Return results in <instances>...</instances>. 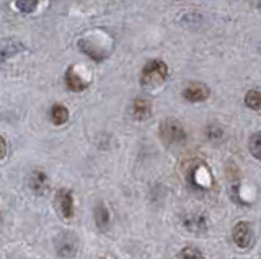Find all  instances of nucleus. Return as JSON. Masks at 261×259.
I'll return each mask as SVG.
<instances>
[{
	"label": "nucleus",
	"mask_w": 261,
	"mask_h": 259,
	"mask_svg": "<svg viewBox=\"0 0 261 259\" xmlns=\"http://www.w3.org/2000/svg\"><path fill=\"white\" fill-rule=\"evenodd\" d=\"M178 259H206V257H204V254L201 253L198 248L185 246L183 249H179Z\"/></svg>",
	"instance_id": "2eb2a0df"
},
{
	"label": "nucleus",
	"mask_w": 261,
	"mask_h": 259,
	"mask_svg": "<svg viewBox=\"0 0 261 259\" xmlns=\"http://www.w3.org/2000/svg\"><path fill=\"white\" fill-rule=\"evenodd\" d=\"M56 207L59 210L62 218L69 220L73 217V197L72 192L67 189H59L56 194Z\"/></svg>",
	"instance_id": "423d86ee"
},
{
	"label": "nucleus",
	"mask_w": 261,
	"mask_h": 259,
	"mask_svg": "<svg viewBox=\"0 0 261 259\" xmlns=\"http://www.w3.org/2000/svg\"><path fill=\"white\" fill-rule=\"evenodd\" d=\"M65 83H67L69 90H72V92H82V90H85L87 85H88L85 80L82 78L73 69H70L67 72V77H65Z\"/></svg>",
	"instance_id": "9b49d317"
},
{
	"label": "nucleus",
	"mask_w": 261,
	"mask_h": 259,
	"mask_svg": "<svg viewBox=\"0 0 261 259\" xmlns=\"http://www.w3.org/2000/svg\"><path fill=\"white\" fill-rule=\"evenodd\" d=\"M245 104L253 111H261V90H250L245 95Z\"/></svg>",
	"instance_id": "4468645a"
},
{
	"label": "nucleus",
	"mask_w": 261,
	"mask_h": 259,
	"mask_svg": "<svg viewBox=\"0 0 261 259\" xmlns=\"http://www.w3.org/2000/svg\"><path fill=\"white\" fill-rule=\"evenodd\" d=\"M206 137L211 142H219L224 137V129L217 124H209L206 127Z\"/></svg>",
	"instance_id": "dca6fc26"
},
{
	"label": "nucleus",
	"mask_w": 261,
	"mask_h": 259,
	"mask_svg": "<svg viewBox=\"0 0 261 259\" xmlns=\"http://www.w3.org/2000/svg\"><path fill=\"white\" fill-rule=\"evenodd\" d=\"M209 184V175L204 168H198L194 169V186H199V188H204V186Z\"/></svg>",
	"instance_id": "f3484780"
},
{
	"label": "nucleus",
	"mask_w": 261,
	"mask_h": 259,
	"mask_svg": "<svg viewBox=\"0 0 261 259\" xmlns=\"http://www.w3.org/2000/svg\"><path fill=\"white\" fill-rule=\"evenodd\" d=\"M209 88L207 85L199 83V82H194L190 83L185 90H183V98L190 103H201V101H206L209 98Z\"/></svg>",
	"instance_id": "0eeeda50"
},
{
	"label": "nucleus",
	"mask_w": 261,
	"mask_h": 259,
	"mask_svg": "<svg viewBox=\"0 0 261 259\" xmlns=\"http://www.w3.org/2000/svg\"><path fill=\"white\" fill-rule=\"evenodd\" d=\"M183 226L194 235H202L207 232V215L204 212H188L181 217Z\"/></svg>",
	"instance_id": "7ed1b4c3"
},
{
	"label": "nucleus",
	"mask_w": 261,
	"mask_h": 259,
	"mask_svg": "<svg viewBox=\"0 0 261 259\" xmlns=\"http://www.w3.org/2000/svg\"><path fill=\"white\" fill-rule=\"evenodd\" d=\"M7 155V142L4 137H0V160H4Z\"/></svg>",
	"instance_id": "a211bd4d"
},
{
	"label": "nucleus",
	"mask_w": 261,
	"mask_h": 259,
	"mask_svg": "<svg viewBox=\"0 0 261 259\" xmlns=\"http://www.w3.org/2000/svg\"><path fill=\"white\" fill-rule=\"evenodd\" d=\"M30 189L35 194H43L47 188V176L43 169H33L30 175Z\"/></svg>",
	"instance_id": "1a4fd4ad"
},
{
	"label": "nucleus",
	"mask_w": 261,
	"mask_h": 259,
	"mask_svg": "<svg viewBox=\"0 0 261 259\" xmlns=\"http://www.w3.org/2000/svg\"><path fill=\"white\" fill-rule=\"evenodd\" d=\"M93 215H95V223H96L98 228H100V230H106V228H108V226H110V220H111V215H110L108 207H106L105 204H98L95 207Z\"/></svg>",
	"instance_id": "9d476101"
},
{
	"label": "nucleus",
	"mask_w": 261,
	"mask_h": 259,
	"mask_svg": "<svg viewBox=\"0 0 261 259\" xmlns=\"http://www.w3.org/2000/svg\"><path fill=\"white\" fill-rule=\"evenodd\" d=\"M168 75V67L162 61H150L145 64L141 74V83L144 87H157L165 82Z\"/></svg>",
	"instance_id": "f257e3e1"
},
{
	"label": "nucleus",
	"mask_w": 261,
	"mask_h": 259,
	"mask_svg": "<svg viewBox=\"0 0 261 259\" xmlns=\"http://www.w3.org/2000/svg\"><path fill=\"white\" fill-rule=\"evenodd\" d=\"M130 114L136 121H145L149 119L152 114V104L150 101H147L144 98H137L133 103V109H130Z\"/></svg>",
	"instance_id": "6e6552de"
},
{
	"label": "nucleus",
	"mask_w": 261,
	"mask_h": 259,
	"mask_svg": "<svg viewBox=\"0 0 261 259\" xmlns=\"http://www.w3.org/2000/svg\"><path fill=\"white\" fill-rule=\"evenodd\" d=\"M248 150L253 158L261 161V131H256L255 134L250 135L248 139Z\"/></svg>",
	"instance_id": "ddd939ff"
},
{
	"label": "nucleus",
	"mask_w": 261,
	"mask_h": 259,
	"mask_svg": "<svg viewBox=\"0 0 261 259\" xmlns=\"http://www.w3.org/2000/svg\"><path fill=\"white\" fill-rule=\"evenodd\" d=\"M56 251L57 254L64 259L73 257L77 253V241L73 238V235L70 233H62L56 240Z\"/></svg>",
	"instance_id": "39448f33"
},
{
	"label": "nucleus",
	"mask_w": 261,
	"mask_h": 259,
	"mask_svg": "<svg viewBox=\"0 0 261 259\" xmlns=\"http://www.w3.org/2000/svg\"><path fill=\"white\" fill-rule=\"evenodd\" d=\"M49 116H51L53 124L62 126L69 121V109L65 106H62V104H54V106L51 108V112H49Z\"/></svg>",
	"instance_id": "f8f14e48"
},
{
	"label": "nucleus",
	"mask_w": 261,
	"mask_h": 259,
	"mask_svg": "<svg viewBox=\"0 0 261 259\" xmlns=\"http://www.w3.org/2000/svg\"><path fill=\"white\" fill-rule=\"evenodd\" d=\"M160 137L168 145H181L186 140V131L179 121L168 118L160 123Z\"/></svg>",
	"instance_id": "f03ea898"
},
{
	"label": "nucleus",
	"mask_w": 261,
	"mask_h": 259,
	"mask_svg": "<svg viewBox=\"0 0 261 259\" xmlns=\"http://www.w3.org/2000/svg\"><path fill=\"white\" fill-rule=\"evenodd\" d=\"M251 238H253V233H251L250 223L248 222H237L232 230V240L235 243V246L240 249H247L251 245Z\"/></svg>",
	"instance_id": "20e7f679"
},
{
	"label": "nucleus",
	"mask_w": 261,
	"mask_h": 259,
	"mask_svg": "<svg viewBox=\"0 0 261 259\" xmlns=\"http://www.w3.org/2000/svg\"><path fill=\"white\" fill-rule=\"evenodd\" d=\"M101 259H106V257H101Z\"/></svg>",
	"instance_id": "6ab92c4d"
}]
</instances>
